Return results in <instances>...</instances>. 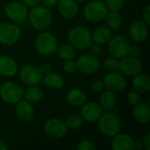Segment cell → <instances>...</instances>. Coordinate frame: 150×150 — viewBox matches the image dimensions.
I'll use <instances>...</instances> for the list:
<instances>
[{
  "mask_svg": "<svg viewBox=\"0 0 150 150\" xmlns=\"http://www.w3.org/2000/svg\"><path fill=\"white\" fill-rule=\"evenodd\" d=\"M77 69L83 74L91 75L96 72L99 68V60L97 55L92 54H85L79 57L76 62Z\"/></svg>",
  "mask_w": 150,
  "mask_h": 150,
  "instance_id": "12",
  "label": "cell"
},
{
  "mask_svg": "<svg viewBox=\"0 0 150 150\" xmlns=\"http://www.w3.org/2000/svg\"><path fill=\"white\" fill-rule=\"evenodd\" d=\"M67 102L72 106H80L86 99L85 93L80 89L70 90L66 96Z\"/></svg>",
  "mask_w": 150,
  "mask_h": 150,
  "instance_id": "24",
  "label": "cell"
},
{
  "mask_svg": "<svg viewBox=\"0 0 150 150\" xmlns=\"http://www.w3.org/2000/svg\"><path fill=\"white\" fill-rule=\"evenodd\" d=\"M63 69L69 73V74H73L77 70V63L74 60H67L66 62L63 64Z\"/></svg>",
  "mask_w": 150,
  "mask_h": 150,
  "instance_id": "33",
  "label": "cell"
},
{
  "mask_svg": "<svg viewBox=\"0 0 150 150\" xmlns=\"http://www.w3.org/2000/svg\"><path fill=\"white\" fill-rule=\"evenodd\" d=\"M105 84L101 80H96L91 83V90L96 92H100L104 90Z\"/></svg>",
  "mask_w": 150,
  "mask_h": 150,
  "instance_id": "37",
  "label": "cell"
},
{
  "mask_svg": "<svg viewBox=\"0 0 150 150\" xmlns=\"http://www.w3.org/2000/svg\"><path fill=\"white\" fill-rule=\"evenodd\" d=\"M75 1H78V2H84L86 0H75Z\"/></svg>",
  "mask_w": 150,
  "mask_h": 150,
  "instance_id": "46",
  "label": "cell"
},
{
  "mask_svg": "<svg viewBox=\"0 0 150 150\" xmlns=\"http://www.w3.org/2000/svg\"><path fill=\"white\" fill-rule=\"evenodd\" d=\"M133 87L139 93H147L150 91V79L146 75H136L133 80Z\"/></svg>",
  "mask_w": 150,
  "mask_h": 150,
  "instance_id": "25",
  "label": "cell"
},
{
  "mask_svg": "<svg viewBox=\"0 0 150 150\" xmlns=\"http://www.w3.org/2000/svg\"><path fill=\"white\" fill-rule=\"evenodd\" d=\"M90 52L91 54H95V55H98V54H101V47H100V45H98L96 43H92L90 47Z\"/></svg>",
  "mask_w": 150,
  "mask_h": 150,
  "instance_id": "38",
  "label": "cell"
},
{
  "mask_svg": "<svg viewBox=\"0 0 150 150\" xmlns=\"http://www.w3.org/2000/svg\"><path fill=\"white\" fill-rule=\"evenodd\" d=\"M142 69V62L136 57L133 56H125L119 62V69L122 75L127 76H135L140 74Z\"/></svg>",
  "mask_w": 150,
  "mask_h": 150,
  "instance_id": "9",
  "label": "cell"
},
{
  "mask_svg": "<svg viewBox=\"0 0 150 150\" xmlns=\"http://www.w3.org/2000/svg\"><path fill=\"white\" fill-rule=\"evenodd\" d=\"M18 71V64L10 56L4 55L0 57V75L4 76H12Z\"/></svg>",
  "mask_w": 150,
  "mask_h": 150,
  "instance_id": "20",
  "label": "cell"
},
{
  "mask_svg": "<svg viewBox=\"0 0 150 150\" xmlns=\"http://www.w3.org/2000/svg\"><path fill=\"white\" fill-rule=\"evenodd\" d=\"M130 37L136 42L144 41L149 36L148 25L142 20L134 21L129 27Z\"/></svg>",
  "mask_w": 150,
  "mask_h": 150,
  "instance_id": "15",
  "label": "cell"
},
{
  "mask_svg": "<svg viewBox=\"0 0 150 150\" xmlns=\"http://www.w3.org/2000/svg\"><path fill=\"white\" fill-rule=\"evenodd\" d=\"M143 18H144V22L149 25H150V6L148 5L144 11H143Z\"/></svg>",
  "mask_w": 150,
  "mask_h": 150,
  "instance_id": "39",
  "label": "cell"
},
{
  "mask_svg": "<svg viewBox=\"0 0 150 150\" xmlns=\"http://www.w3.org/2000/svg\"><path fill=\"white\" fill-rule=\"evenodd\" d=\"M91 37L94 43L98 45H105L112 38V33L108 27L101 25L96 28L93 33H91Z\"/></svg>",
  "mask_w": 150,
  "mask_h": 150,
  "instance_id": "22",
  "label": "cell"
},
{
  "mask_svg": "<svg viewBox=\"0 0 150 150\" xmlns=\"http://www.w3.org/2000/svg\"><path fill=\"white\" fill-rule=\"evenodd\" d=\"M119 61L115 57H108L105 59L104 65L105 68L110 71H115L119 69Z\"/></svg>",
  "mask_w": 150,
  "mask_h": 150,
  "instance_id": "32",
  "label": "cell"
},
{
  "mask_svg": "<svg viewBox=\"0 0 150 150\" xmlns=\"http://www.w3.org/2000/svg\"><path fill=\"white\" fill-rule=\"evenodd\" d=\"M98 127L99 131L106 136L112 137L119 134L120 131V119L113 112H107L102 114L98 120Z\"/></svg>",
  "mask_w": 150,
  "mask_h": 150,
  "instance_id": "3",
  "label": "cell"
},
{
  "mask_svg": "<svg viewBox=\"0 0 150 150\" xmlns=\"http://www.w3.org/2000/svg\"><path fill=\"white\" fill-rule=\"evenodd\" d=\"M58 10L66 18H73L78 13V5L75 0H59Z\"/></svg>",
  "mask_w": 150,
  "mask_h": 150,
  "instance_id": "18",
  "label": "cell"
},
{
  "mask_svg": "<svg viewBox=\"0 0 150 150\" xmlns=\"http://www.w3.org/2000/svg\"><path fill=\"white\" fill-rule=\"evenodd\" d=\"M21 35L20 28L11 23L0 25V43L3 45H12L16 43Z\"/></svg>",
  "mask_w": 150,
  "mask_h": 150,
  "instance_id": "8",
  "label": "cell"
},
{
  "mask_svg": "<svg viewBox=\"0 0 150 150\" xmlns=\"http://www.w3.org/2000/svg\"><path fill=\"white\" fill-rule=\"evenodd\" d=\"M128 101L130 104H132L133 105H136L138 104H140L142 102V97L140 95V93L138 91H131L128 94Z\"/></svg>",
  "mask_w": 150,
  "mask_h": 150,
  "instance_id": "34",
  "label": "cell"
},
{
  "mask_svg": "<svg viewBox=\"0 0 150 150\" xmlns=\"http://www.w3.org/2000/svg\"><path fill=\"white\" fill-rule=\"evenodd\" d=\"M105 87L112 91H121L127 86V82L125 77L121 73L115 71H111L106 74L103 79Z\"/></svg>",
  "mask_w": 150,
  "mask_h": 150,
  "instance_id": "13",
  "label": "cell"
},
{
  "mask_svg": "<svg viewBox=\"0 0 150 150\" xmlns=\"http://www.w3.org/2000/svg\"><path fill=\"white\" fill-rule=\"evenodd\" d=\"M143 148V144L140 142H134V149H142Z\"/></svg>",
  "mask_w": 150,
  "mask_h": 150,
  "instance_id": "44",
  "label": "cell"
},
{
  "mask_svg": "<svg viewBox=\"0 0 150 150\" xmlns=\"http://www.w3.org/2000/svg\"><path fill=\"white\" fill-rule=\"evenodd\" d=\"M134 106L133 115L136 122L139 124H147L150 120V108L149 105L141 102Z\"/></svg>",
  "mask_w": 150,
  "mask_h": 150,
  "instance_id": "21",
  "label": "cell"
},
{
  "mask_svg": "<svg viewBox=\"0 0 150 150\" xmlns=\"http://www.w3.org/2000/svg\"><path fill=\"white\" fill-rule=\"evenodd\" d=\"M106 22L110 28L118 29L122 24V18L119 11H111L106 16Z\"/></svg>",
  "mask_w": 150,
  "mask_h": 150,
  "instance_id": "29",
  "label": "cell"
},
{
  "mask_svg": "<svg viewBox=\"0 0 150 150\" xmlns=\"http://www.w3.org/2000/svg\"><path fill=\"white\" fill-rule=\"evenodd\" d=\"M19 77L25 84L32 86L40 83L43 74L38 67L34 65H25L20 69Z\"/></svg>",
  "mask_w": 150,
  "mask_h": 150,
  "instance_id": "11",
  "label": "cell"
},
{
  "mask_svg": "<svg viewBox=\"0 0 150 150\" xmlns=\"http://www.w3.org/2000/svg\"><path fill=\"white\" fill-rule=\"evenodd\" d=\"M58 56L62 60H70L75 57L76 52H75V47L70 45V44H62L59 47H57L56 50Z\"/></svg>",
  "mask_w": 150,
  "mask_h": 150,
  "instance_id": "28",
  "label": "cell"
},
{
  "mask_svg": "<svg viewBox=\"0 0 150 150\" xmlns=\"http://www.w3.org/2000/svg\"><path fill=\"white\" fill-rule=\"evenodd\" d=\"M69 40L70 45L79 50L89 48L93 43L90 29L83 25L74 26L69 33Z\"/></svg>",
  "mask_w": 150,
  "mask_h": 150,
  "instance_id": "2",
  "label": "cell"
},
{
  "mask_svg": "<svg viewBox=\"0 0 150 150\" xmlns=\"http://www.w3.org/2000/svg\"><path fill=\"white\" fill-rule=\"evenodd\" d=\"M83 121V120L82 116H80L78 114H72L67 118L65 124H66L67 128L71 129V130H76L82 127Z\"/></svg>",
  "mask_w": 150,
  "mask_h": 150,
  "instance_id": "30",
  "label": "cell"
},
{
  "mask_svg": "<svg viewBox=\"0 0 150 150\" xmlns=\"http://www.w3.org/2000/svg\"><path fill=\"white\" fill-rule=\"evenodd\" d=\"M43 83L44 84L53 90H59L62 89L64 85V81L62 79V77L55 73V72H48L45 75H43L42 77Z\"/></svg>",
  "mask_w": 150,
  "mask_h": 150,
  "instance_id": "23",
  "label": "cell"
},
{
  "mask_svg": "<svg viewBox=\"0 0 150 150\" xmlns=\"http://www.w3.org/2000/svg\"><path fill=\"white\" fill-rule=\"evenodd\" d=\"M130 44L122 36H114L108 41V51L115 58H123L129 54Z\"/></svg>",
  "mask_w": 150,
  "mask_h": 150,
  "instance_id": "6",
  "label": "cell"
},
{
  "mask_svg": "<svg viewBox=\"0 0 150 150\" xmlns=\"http://www.w3.org/2000/svg\"><path fill=\"white\" fill-rule=\"evenodd\" d=\"M45 133L51 138L58 139L66 134L67 127L64 121L59 119H50L44 125Z\"/></svg>",
  "mask_w": 150,
  "mask_h": 150,
  "instance_id": "14",
  "label": "cell"
},
{
  "mask_svg": "<svg viewBox=\"0 0 150 150\" xmlns=\"http://www.w3.org/2000/svg\"><path fill=\"white\" fill-rule=\"evenodd\" d=\"M7 149H8V146L6 145V143H5L4 141L0 140V150H7Z\"/></svg>",
  "mask_w": 150,
  "mask_h": 150,
  "instance_id": "45",
  "label": "cell"
},
{
  "mask_svg": "<svg viewBox=\"0 0 150 150\" xmlns=\"http://www.w3.org/2000/svg\"><path fill=\"white\" fill-rule=\"evenodd\" d=\"M41 0H22V3H24L26 6L29 7H35L39 5Z\"/></svg>",
  "mask_w": 150,
  "mask_h": 150,
  "instance_id": "40",
  "label": "cell"
},
{
  "mask_svg": "<svg viewBox=\"0 0 150 150\" xmlns=\"http://www.w3.org/2000/svg\"><path fill=\"white\" fill-rule=\"evenodd\" d=\"M102 115V108L97 103L91 102L86 104L81 111V116L83 120L88 122H94L97 121L99 117Z\"/></svg>",
  "mask_w": 150,
  "mask_h": 150,
  "instance_id": "16",
  "label": "cell"
},
{
  "mask_svg": "<svg viewBox=\"0 0 150 150\" xmlns=\"http://www.w3.org/2000/svg\"><path fill=\"white\" fill-rule=\"evenodd\" d=\"M134 142L132 137L127 134H117L112 142L113 150H133Z\"/></svg>",
  "mask_w": 150,
  "mask_h": 150,
  "instance_id": "17",
  "label": "cell"
},
{
  "mask_svg": "<svg viewBox=\"0 0 150 150\" xmlns=\"http://www.w3.org/2000/svg\"><path fill=\"white\" fill-rule=\"evenodd\" d=\"M29 20L32 26L37 31H45L50 27L53 22L51 11L44 6L33 7L29 12Z\"/></svg>",
  "mask_w": 150,
  "mask_h": 150,
  "instance_id": "1",
  "label": "cell"
},
{
  "mask_svg": "<svg viewBox=\"0 0 150 150\" xmlns=\"http://www.w3.org/2000/svg\"><path fill=\"white\" fill-rule=\"evenodd\" d=\"M77 149L78 150H96L97 149V147H96V146L94 145V143H92L91 142L87 141V140H84V141H82L81 142H79V143H78Z\"/></svg>",
  "mask_w": 150,
  "mask_h": 150,
  "instance_id": "35",
  "label": "cell"
},
{
  "mask_svg": "<svg viewBox=\"0 0 150 150\" xmlns=\"http://www.w3.org/2000/svg\"><path fill=\"white\" fill-rule=\"evenodd\" d=\"M35 47L37 51L41 54H53L56 52L58 47L57 39L49 32H42L36 37Z\"/></svg>",
  "mask_w": 150,
  "mask_h": 150,
  "instance_id": "4",
  "label": "cell"
},
{
  "mask_svg": "<svg viewBox=\"0 0 150 150\" xmlns=\"http://www.w3.org/2000/svg\"><path fill=\"white\" fill-rule=\"evenodd\" d=\"M125 0H105V5L111 11H119L124 6Z\"/></svg>",
  "mask_w": 150,
  "mask_h": 150,
  "instance_id": "31",
  "label": "cell"
},
{
  "mask_svg": "<svg viewBox=\"0 0 150 150\" xmlns=\"http://www.w3.org/2000/svg\"><path fill=\"white\" fill-rule=\"evenodd\" d=\"M58 1L59 0H41L42 4L47 7H51V6L55 5L58 3Z\"/></svg>",
  "mask_w": 150,
  "mask_h": 150,
  "instance_id": "43",
  "label": "cell"
},
{
  "mask_svg": "<svg viewBox=\"0 0 150 150\" xmlns=\"http://www.w3.org/2000/svg\"><path fill=\"white\" fill-rule=\"evenodd\" d=\"M108 14V9L102 1L94 0L88 3L83 10V15L85 18L91 22H98L106 18Z\"/></svg>",
  "mask_w": 150,
  "mask_h": 150,
  "instance_id": "5",
  "label": "cell"
},
{
  "mask_svg": "<svg viewBox=\"0 0 150 150\" xmlns=\"http://www.w3.org/2000/svg\"><path fill=\"white\" fill-rule=\"evenodd\" d=\"M23 96L25 97V100L29 101L30 103H35L40 101L43 98V91L40 87L36 85H32L25 91Z\"/></svg>",
  "mask_w": 150,
  "mask_h": 150,
  "instance_id": "27",
  "label": "cell"
},
{
  "mask_svg": "<svg viewBox=\"0 0 150 150\" xmlns=\"http://www.w3.org/2000/svg\"><path fill=\"white\" fill-rule=\"evenodd\" d=\"M16 114L23 121H30L34 115L32 104L27 100H19L16 106Z\"/></svg>",
  "mask_w": 150,
  "mask_h": 150,
  "instance_id": "19",
  "label": "cell"
},
{
  "mask_svg": "<svg viewBox=\"0 0 150 150\" xmlns=\"http://www.w3.org/2000/svg\"><path fill=\"white\" fill-rule=\"evenodd\" d=\"M142 54V50L139 46H130V49H129V54L133 57H136L139 58Z\"/></svg>",
  "mask_w": 150,
  "mask_h": 150,
  "instance_id": "36",
  "label": "cell"
},
{
  "mask_svg": "<svg viewBox=\"0 0 150 150\" xmlns=\"http://www.w3.org/2000/svg\"><path fill=\"white\" fill-rule=\"evenodd\" d=\"M39 69H40V72H41L43 75H45V74H47V73H48V72L51 71V67H50V65H49L48 63H42V64L39 67Z\"/></svg>",
  "mask_w": 150,
  "mask_h": 150,
  "instance_id": "41",
  "label": "cell"
},
{
  "mask_svg": "<svg viewBox=\"0 0 150 150\" xmlns=\"http://www.w3.org/2000/svg\"><path fill=\"white\" fill-rule=\"evenodd\" d=\"M23 90L14 83L6 82L0 88L2 99L8 104H17L23 97Z\"/></svg>",
  "mask_w": 150,
  "mask_h": 150,
  "instance_id": "7",
  "label": "cell"
},
{
  "mask_svg": "<svg viewBox=\"0 0 150 150\" xmlns=\"http://www.w3.org/2000/svg\"><path fill=\"white\" fill-rule=\"evenodd\" d=\"M5 14L15 22H23L27 18L28 9L22 2H11L5 7Z\"/></svg>",
  "mask_w": 150,
  "mask_h": 150,
  "instance_id": "10",
  "label": "cell"
},
{
  "mask_svg": "<svg viewBox=\"0 0 150 150\" xmlns=\"http://www.w3.org/2000/svg\"><path fill=\"white\" fill-rule=\"evenodd\" d=\"M143 146L147 150L150 149V133H148L143 138Z\"/></svg>",
  "mask_w": 150,
  "mask_h": 150,
  "instance_id": "42",
  "label": "cell"
},
{
  "mask_svg": "<svg viewBox=\"0 0 150 150\" xmlns=\"http://www.w3.org/2000/svg\"><path fill=\"white\" fill-rule=\"evenodd\" d=\"M117 103V98L113 91L108 90L104 91L100 96V105L101 106L108 111L112 110Z\"/></svg>",
  "mask_w": 150,
  "mask_h": 150,
  "instance_id": "26",
  "label": "cell"
}]
</instances>
